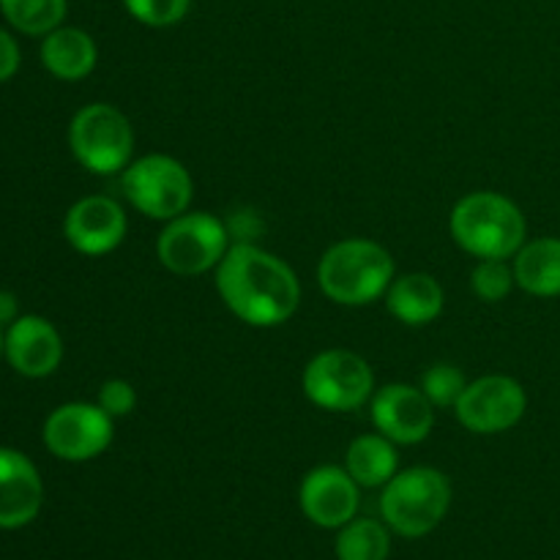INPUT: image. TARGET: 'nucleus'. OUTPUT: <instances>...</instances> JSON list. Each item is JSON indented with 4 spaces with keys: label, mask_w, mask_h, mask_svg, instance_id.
<instances>
[{
    "label": "nucleus",
    "mask_w": 560,
    "mask_h": 560,
    "mask_svg": "<svg viewBox=\"0 0 560 560\" xmlns=\"http://www.w3.org/2000/svg\"><path fill=\"white\" fill-rule=\"evenodd\" d=\"M217 290L228 310L255 328L282 326L295 315L301 301L293 268L252 244L230 246L217 266Z\"/></svg>",
    "instance_id": "obj_1"
},
{
    "label": "nucleus",
    "mask_w": 560,
    "mask_h": 560,
    "mask_svg": "<svg viewBox=\"0 0 560 560\" xmlns=\"http://www.w3.org/2000/svg\"><path fill=\"white\" fill-rule=\"evenodd\" d=\"M452 238L479 260H506L525 244L523 211L498 191H474L454 206L448 219Z\"/></svg>",
    "instance_id": "obj_2"
},
{
    "label": "nucleus",
    "mask_w": 560,
    "mask_h": 560,
    "mask_svg": "<svg viewBox=\"0 0 560 560\" xmlns=\"http://www.w3.org/2000/svg\"><path fill=\"white\" fill-rule=\"evenodd\" d=\"M394 282V260L381 244L348 238L334 244L317 266V284L342 306H364L386 295Z\"/></svg>",
    "instance_id": "obj_3"
},
{
    "label": "nucleus",
    "mask_w": 560,
    "mask_h": 560,
    "mask_svg": "<svg viewBox=\"0 0 560 560\" xmlns=\"http://www.w3.org/2000/svg\"><path fill=\"white\" fill-rule=\"evenodd\" d=\"M452 506V485L435 468H408L394 476L381 495L383 523L405 539L432 534Z\"/></svg>",
    "instance_id": "obj_4"
},
{
    "label": "nucleus",
    "mask_w": 560,
    "mask_h": 560,
    "mask_svg": "<svg viewBox=\"0 0 560 560\" xmlns=\"http://www.w3.org/2000/svg\"><path fill=\"white\" fill-rule=\"evenodd\" d=\"M124 195L131 206L148 219L170 222L189 211L191 197H195V180L189 170L178 159L167 153H151L124 170Z\"/></svg>",
    "instance_id": "obj_5"
},
{
    "label": "nucleus",
    "mask_w": 560,
    "mask_h": 560,
    "mask_svg": "<svg viewBox=\"0 0 560 560\" xmlns=\"http://www.w3.org/2000/svg\"><path fill=\"white\" fill-rule=\"evenodd\" d=\"M69 145L77 162L96 175H115L129 167L135 131L113 104H88L71 118Z\"/></svg>",
    "instance_id": "obj_6"
},
{
    "label": "nucleus",
    "mask_w": 560,
    "mask_h": 560,
    "mask_svg": "<svg viewBox=\"0 0 560 560\" xmlns=\"http://www.w3.org/2000/svg\"><path fill=\"white\" fill-rule=\"evenodd\" d=\"M230 249V230L206 211H186L170 219L159 235V260L178 277H197L222 262Z\"/></svg>",
    "instance_id": "obj_7"
},
{
    "label": "nucleus",
    "mask_w": 560,
    "mask_h": 560,
    "mask_svg": "<svg viewBox=\"0 0 560 560\" xmlns=\"http://www.w3.org/2000/svg\"><path fill=\"white\" fill-rule=\"evenodd\" d=\"M304 394L312 405L334 413L359 410L375 394L372 366L350 350L317 353L304 370Z\"/></svg>",
    "instance_id": "obj_8"
},
{
    "label": "nucleus",
    "mask_w": 560,
    "mask_h": 560,
    "mask_svg": "<svg viewBox=\"0 0 560 560\" xmlns=\"http://www.w3.org/2000/svg\"><path fill=\"white\" fill-rule=\"evenodd\" d=\"M454 410L465 430L476 435H498L523 421L528 410V394L514 377L487 375L465 386Z\"/></svg>",
    "instance_id": "obj_9"
},
{
    "label": "nucleus",
    "mask_w": 560,
    "mask_h": 560,
    "mask_svg": "<svg viewBox=\"0 0 560 560\" xmlns=\"http://www.w3.org/2000/svg\"><path fill=\"white\" fill-rule=\"evenodd\" d=\"M44 443L66 463H85L98 457L113 443V416L88 402H69L52 410L44 424Z\"/></svg>",
    "instance_id": "obj_10"
},
{
    "label": "nucleus",
    "mask_w": 560,
    "mask_h": 560,
    "mask_svg": "<svg viewBox=\"0 0 560 560\" xmlns=\"http://www.w3.org/2000/svg\"><path fill=\"white\" fill-rule=\"evenodd\" d=\"M370 413L377 432L397 446L427 441L435 427V405L427 399L421 388L408 386V383H392L372 394Z\"/></svg>",
    "instance_id": "obj_11"
},
{
    "label": "nucleus",
    "mask_w": 560,
    "mask_h": 560,
    "mask_svg": "<svg viewBox=\"0 0 560 560\" xmlns=\"http://www.w3.org/2000/svg\"><path fill=\"white\" fill-rule=\"evenodd\" d=\"M299 501L317 528H342L359 512V485L348 468L320 465L304 476Z\"/></svg>",
    "instance_id": "obj_12"
},
{
    "label": "nucleus",
    "mask_w": 560,
    "mask_h": 560,
    "mask_svg": "<svg viewBox=\"0 0 560 560\" xmlns=\"http://www.w3.org/2000/svg\"><path fill=\"white\" fill-rule=\"evenodd\" d=\"M63 233L66 241L82 255H107L126 238V213L113 197H82L66 213Z\"/></svg>",
    "instance_id": "obj_13"
},
{
    "label": "nucleus",
    "mask_w": 560,
    "mask_h": 560,
    "mask_svg": "<svg viewBox=\"0 0 560 560\" xmlns=\"http://www.w3.org/2000/svg\"><path fill=\"white\" fill-rule=\"evenodd\" d=\"M5 359L20 375L47 377L58 370L63 359V342L55 326L44 317H16L5 334Z\"/></svg>",
    "instance_id": "obj_14"
},
{
    "label": "nucleus",
    "mask_w": 560,
    "mask_h": 560,
    "mask_svg": "<svg viewBox=\"0 0 560 560\" xmlns=\"http://www.w3.org/2000/svg\"><path fill=\"white\" fill-rule=\"evenodd\" d=\"M44 487L36 465L14 448H0V528L33 523L42 509Z\"/></svg>",
    "instance_id": "obj_15"
},
{
    "label": "nucleus",
    "mask_w": 560,
    "mask_h": 560,
    "mask_svg": "<svg viewBox=\"0 0 560 560\" xmlns=\"http://www.w3.org/2000/svg\"><path fill=\"white\" fill-rule=\"evenodd\" d=\"M98 49L91 33L80 27H55L42 42V63L58 80L74 82L96 69Z\"/></svg>",
    "instance_id": "obj_16"
},
{
    "label": "nucleus",
    "mask_w": 560,
    "mask_h": 560,
    "mask_svg": "<svg viewBox=\"0 0 560 560\" xmlns=\"http://www.w3.org/2000/svg\"><path fill=\"white\" fill-rule=\"evenodd\" d=\"M443 288L430 273H405L386 290V306L405 326H427L443 312Z\"/></svg>",
    "instance_id": "obj_17"
},
{
    "label": "nucleus",
    "mask_w": 560,
    "mask_h": 560,
    "mask_svg": "<svg viewBox=\"0 0 560 560\" xmlns=\"http://www.w3.org/2000/svg\"><path fill=\"white\" fill-rule=\"evenodd\" d=\"M514 282L530 295H560V238H536L520 246L514 255Z\"/></svg>",
    "instance_id": "obj_18"
},
{
    "label": "nucleus",
    "mask_w": 560,
    "mask_h": 560,
    "mask_svg": "<svg viewBox=\"0 0 560 560\" xmlns=\"http://www.w3.org/2000/svg\"><path fill=\"white\" fill-rule=\"evenodd\" d=\"M397 443L386 435H361L355 438L345 454V468L353 476L359 487H386L399 474Z\"/></svg>",
    "instance_id": "obj_19"
},
{
    "label": "nucleus",
    "mask_w": 560,
    "mask_h": 560,
    "mask_svg": "<svg viewBox=\"0 0 560 560\" xmlns=\"http://www.w3.org/2000/svg\"><path fill=\"white\" fill-rule=\"evenodd\" d=\"M392 536L388 525L377 520H350L339 528L337 558L339 560H388Z\"/></svg>",
    "instance_id": "obj_20"
},
{
    "label": "nucleus",
    "mask_w": 560,
    "mask_h": 560,
    "mask_svg": "<svg viewBox=\"0 0 560 560\" xmlns=\"http://www.w3.org/2000/svg\"><path fill=\"white\" fill-rule=\"evenodd\" d=\"M0 11L20 33L47 36L63 22L66 0H0Z\"/></svg>",
    "instance_id": "obj_21"
},
{
    "label": "nucleus",
    "mask_w": 560,
    "mask_h": 560,
    "mask_svg": "<svg viewBox=\"0 0 560 560\" xmlns=\"http://www.w3.org/2000/svg\"><path fill=\"white\" fill-rule=\"evenodd\" d=\"M465 386H468V381H465L463 372L452 364L430 366V370L424 372V377H421V392L427 394V399H430L435 408H454L457 399L463 397Z\"/></svg>",
    "instance_id": "obj_22"
},
{
    "label": "nucleus",
    "mask_w": 560,
    "mask_h": 560,
    "mask_svg": "<svg viewBox=\"0 0 560 560\" xmlns=\"http://www.w3.org/2000/svg\"><path fill=\"white\" fill-rule=\"evenodd\" d=\"M514 268L506 260H479L470 273V288L481 301H503L514 288Z\"/></svg>",
    "instance_id": "obj_23"
},
{
    "label": "nucleus",
    "mask_w": 560,
    "mask_h": 560,
    "mask_svg": "<svg viewBox=\"0 0 560 560\" xmlns=\"http://www.w3.org/2000/svg\"><path fill=\"white\" fill-rule=\"evenodd\" d=\"M126 11L148 27L178 25L191 9V0H124Z\"/></svg>",
    "instance_id": "obj_24"
},
{
    "label": "nucleus",
    "mask_w": 560,
    "mask_h": 560,
    "mask_svg": "<svg viewBox=\"0 0 560 560\" xmlns=\"http://www.w3.org/2000/svg\"><path fill=\"white\" fill-rule=\"evenodd\" d=\"M98 408L107 410L113 419H120V416H129L131 410L137 408V392L129 381H107L102 388H98Z\"/></svg>",
    "instance_id": "obj_25"
},
{
    "label": "nucleus",
    "mask_w": 560,
    "mask_h": 560,
    "mask_svg": "<svg viewBox=\"0 0 560 560\" xmlns=\"http://www.w3.org/2000/svg\"><path fill=\"white\" fill-rule=\"evenodd\" d=\"M16 69H20V47H16L14 38L0 27V82L14 77Z\"/></svg>",
    "instance_id": "obj_26"
},
{
    "label": "nucleus",
    "mask_w": 560,
    "mask_h": 560,
    "mask_svg": "<svg viewBox=\"0 0 560 560\" xmlns=\"http://www.w3.org/2000/svg\"><path fill=\"white\" fill-rule=\"evenodd\" d=\"M16 304H14V295L11 293H0V326L3 323H14L16 320Z\"/></svg>",
    "instance_id": "obj_27"
},
{
    "label": "nucleus",
    "mask_w": 560,
    "mask_h": 560,
    "mask_svg": "<svg viewBox=\"0 0 560 560\" xmlns=\"http://www.w3.org/2000/svg\"><path fill=\"white\" fill-rule=\"evenodd\" d=\"M3 348H5V337L0 334V355H3Z\"/></svg>",
    "instance_id": "obj_28"
}]
</instances>
